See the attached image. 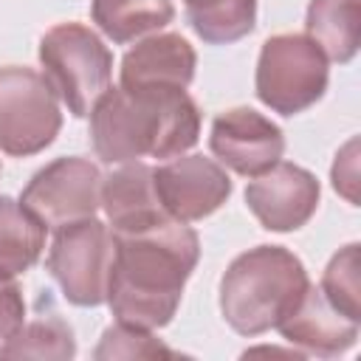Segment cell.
Masks as SVG:
<instances>
[{
  "label": "cell",
  "mask_w": 361,
  "mask_h": 361,
  "mask_svg": "<svg viewBox=\"0 0 361 361\" xmlns=\"http://www.w3.org/2000/svg\"><path fill=\"white\" fill-rule=\"evenodd\" d=\"M54 231L48 271L56 279L62 296L76 307L104 305L116 257L113 228L96 217H85Z\"/></svg>",
  "instance_id": "6"
},
{
  "label": "cell",
  "mask_w": 361,
  "mask_h": 361,
  "mask_svg": "<svg viewBox=\"0 0 361 361\" xmlns=\"http://www.w3.org/2000/svg\"><path fill=\"white\" fill-rule=\"evenodd\" d=\"M42 76L71 116H90L99 96L110 87L113 54L102 37L82 23H59L39 39Z\"/></svg>",
  "instance_id": "4"
},
{
  "label": "cell",
  "mask_w": 361,
  "mask_h": 361,
  "mask_svg": "<svg viewBox=\"0 0 361 361\" xmlns=\"http://www.w3.org/2000/svg\"><path fill=\"white\" fill-rule=\"evenodd\" d=\"M102 172L93 161L71 155L45 164L25 183L20 203L45 226L59 228L73 220L96 217L102 209Z\"/></svg>",
  "instance_id": "8"
},
{
  "label": "cell",
  "mask_w": 361,
  "mask_h": 361,
  "mask_svg": "<svg viewBox=\"0 0 361 361\" xmlns=\"http://www.w3.org/2000/svg\"><path fill=\"white\" fill-rule=\"evenodd\" d=\"M200 110L186 90L107 87L90 110V141L104 164L175 158L197 144Z\"/></svg>",
  "instance_id": "2"
},
{
  "label": "cell",
  "mask_w": 361,
  "mask_h": 361,
  "mask_svg": "<svg viewBox=\"0 0 361 361\" xmlns=\"http://www.w3.org/2000/svg\"><path fill=\"white\" fill-rule=\"evenodd\" d=\"M62 127L59 99L34 68H0V152L28 158L54 144Z\"/></svg>",
  "instance_id": "7"
},
{
  "label": "cell",
  "mask_w": 361,
  "mask_h": 361,
  "mask_svg": "<svg viewBox=\"0 0 361 361\" xmlns=\"http://www.w3.org/2000/svg\"><path fill=\"white\" fill-rule=\"evenodd\" d=\"M197 54L180 34H155L121 59L124 90H186L195 79Z\"/></svg>",
  "instance_id": "12"
},
{
  "label": "cell",
  "mask_w": 361,
  "mask_h": 361,
  "mask_svg": "<svg viewBox=\"0 0 361 361\" xmlns=\"http://www.w3.org/2000/svg\"><path fill=\"white\" fill-rule=\"evenodd\" d=\"M45 231L20 200L0 195V279H14L37 265L45 248Z\"/></svg>",
  "instance_id": "15"
},
{
  "label": "cell",
  "mask_w": 361,
  "mask_h": 361,
  "mask_svg": "<svg viewBox=\"0 0 361 361\" xmlns=\"http://www.w3.org/2000/svg\"><path fill=\"white\" fill-rule=\"evenodd\" d=\"M209 149L220 166H228L243 178H257L282 161L285 135L268 116L251 107H231L214 116Z\"/></svg>",
  "instance_id": "10"
},
{
  "label": "cell",
  "mask_w": 361,
  "mask_h": 361,
  "mask_svg": "<svg viewBox=\"0 0 361 361\" xmlns=\"http://www.w3.org/2000/svg\"><path fill=\"white\" fill-rule=\"evenodd\" d=\"M25 322V299L14 279H0V341L14 336Z\"/></svg>",
  "instance_id": "22"
},
{
  "label": "cell",
  "mask_w": 361,
  "mask_h": 361,
  "mask_svg": "<svg viewBox=\"0 0 361 361\" xmlns=\"http://www.w3.org/2000/svg\"><path fill=\"white\" fill-rule=\"evenodd\" d=\"M102 209L113 234H135L172 220L158 200L152 166L144 161H127L102 180Z\"/></svg>",
  "instance_id": "14"
},
{
  "label": "cell",
  "mask_w": 361,
  "mask_h": 361,
  "mask_svg": "<svg viewBox=\"0 0 361 361\" xmlns=\"http://www.w3.org/2000/svg\"><path fill=\"white\" fill-rule=\"evenodd\" d=\"M355 149H358V141L350 138L344 144V149L336 155V164H333V186L353 206H358V192H355V186H358V169H355V164L358 161H355Z\"/></svg>",
  "instance_id": "23"
},
{
  "label": "cell",
  "mask_w": 361,
  "mask_h": 361,
  "mask_svg": "<svg viewBox=\"0 0 361 361\" xmlns=\"http://www.w3.org/2000/svg\"><path fill=\"white\" fill-rule=\"evenodd\" d=\"M155 192L172 220L195 223L214 214L231 195L226 169L203 155H175L152 169Z\"/></svg>",
  "instance_id": "9"
},
{
  "label": "cell",
  "mask_w": 361,
  "mask_h": 361,
  "mask_svg": "<svg viewBox=\"0 0 361 361\" xmlns=\"http://www.w3.org/2000/svg\"><path fill=\"white\" fill-rule=\"evenodd\" d=\"M324 51L307 34H276L262 42L254 87L265 107L279 116H296L313 107L330 79Z\"/></svg>",
  "instance_id": "5"
},
{
  "label": "cell",
  "mask_w": 361,
  "mask_h": 361,
  "mask_svg": "<svg viewBox=\"0 0 361 361\" xmlns=\"http://www.w3.org/2000/svg\"><path fill=\"white\" fill-rule=\"evenodd\" d=\"M76 338L65 319L45 316L34 322H23V327L0 344V358H73Z\"/></svg>",
  "instance_id": "19"
},
{
  "label": "cell",
  "mask_w": 361,
  "mask_h": 361,
  "mask_svg": "<svg viewBox=\"0 0 361 361\" xmlns=\"http://www.w3.org/2000/svg\"><path fill=\"white\" fill-rule=\"evenodd\" d=\"M358 324L361 322H353L344 313H338L316 285H307L299 305L276 324V330L288 344L299 347L302 353L336 358L355 344Z\"/></svg>",
  "instance_id": "13"
},
{
  "label": "cell",
  "mask_w": 361,
  "mask_h": 361,
  "mask_svg": "<svg viewBox=\"0 0 361 361\" xmlns=\"http://www.w3.org/2000/svg\"><path fill=\"white\" fill-rule=\"evenodd\" d=\"M192 31L209 45H228L254 31L257 0H183Z\"/></svg>",
  "instance_id": "18"
},
{
  "label": "cell",
  "mask_w": 361,
  "mask_h": 361,
  "mask_svg": "<svg viewBox=\"0 0 361 361\" xmlns=\"http://www.w3.org/2000/svg\"><path fill=\"white\" fill-rule=\"evenodd\" d=\"M358 3L361 0H310L307 6V37L324 51L327 59L338 65H347L358 54Z\"/></svg>",
  "instance_id": "16"
},
{
  "label": "cell",
  "mask_w": 361,
  "mask_h": 361,
  "mask_svg": "<svg viewBox=\"0 0 361 361\" xmlns=\"http://www.w3.org/2000/svg\"><path fill=\"white\" fill-rule=\"evenodd\" d=\"M319 197L322 186L316 175L288 161H276L245 186V203L268 231L302 228L316 214Z\"/></svg>",
  "instance_id": "11"
},
{
  "label": "cell",
  "mask_w": 361,
  "mask_h": 361,
  "mask_svg": "<svg viewBox=\"0 0 361 361\" xmlns=\"http://www.w3.org/2000/svg\"><path fill=\"white\" fill-rule=\"evenodd\" d=\"M172 355L175 353L166 344H161L149 330L121 324V322L107 327L102 333L99 347L93 350V358L99 361L104 358H172Z\"/></svg>",
  "instance_id": "21"
},
{
  "label": "cell",
  "mask_w": 361,
  "mask_h": 361,
  "mask_svg": "<svg viewBox=\"0 0 361 361\" xmlns=\"http://www.w3.org/2000/svg\"><path fill=\"white\" fill-rule=\"evenodd\" d=\"M90 17L116 45H127L172 23V0H90Z\"/></svg>",
  "instance_id": "17"
},
{
  "label": "cell",
  "mask_w": 361,
  "mask_h": 361,
  "mask_svg": "<svg viewBox=\"0 0 361 361\" xmlns=\"http://www.w3.org/2000/svg\"><path fill=\"white\" fill-rule=\"evenodd\" d=\"M200 259L197 234L166 220L135 234H116L107 305L116 322L155 330L178 313L186 279Z\"/></svg>",
  "instance_id": "1"
},
{
  "label": "cell",
  "mask_w": 361,
  "mask_h": 361,
  "mask_svg": "<svg viewBox=\"0 0 361 361\" xmlns=\"http://www.w3.org/2000/svg\"><path fill=\"white\" fill-rule=\"evenodd\" d=\"M322 296L347 319L361 322V245L350 243L338 248L319 282Z\"/></svg>",
  "instance_id": "20"
},
{
  "label": "cell",
  "mask_w": 361,
  "mask_h": 361,
  "mask_svg": "<svg viewBox=\"0 0 361 361\" xmlns=\"http://www.w3.org/2000/svg\"><path fill=\"white\" fill-rule=\"evenodd\" d=\"M310 279L302 259L282 245H257L231 259L220 279V313L240 336L276 327L305 296Z\"/></svg>",
  "instance_id": "3"
}]
</instances>
